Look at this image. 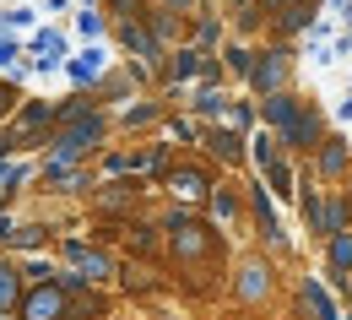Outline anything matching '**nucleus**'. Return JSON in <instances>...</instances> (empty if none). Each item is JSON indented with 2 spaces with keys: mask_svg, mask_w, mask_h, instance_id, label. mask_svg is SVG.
Wrapping results in <instances>:
<instances>
[{
  "mask_svg": "<svg viewBox=\"0 0 352 320\" xmlns=\"http://www.w3.org/2000/svg\"><path fill=\"white\" fill-rule=\"evenodd\" d=\"M174 109L163 103V98H152V92H141V98H131L120 114H114V131H125V136H135V131H163V120H168Z\"/></svg>",
  "mask_w": 352,
  "mask_h": 320,
  "instance_id": "obj_18",
  "label": "nucleus"
},
{
  "mask_svg": "<svg viewBox=\"0 0 352 320\" xmlns=\"http://www.w3.org/2000/svg\"><path fill=\"white\" fill-rule=\"evenodd\" d=\"M114 141V114L98 109V114H82V120H65L54 125V136L44 147V163H60V169H87L98 163V152Z\"/></svg>",
  "mask_w": 352,
  "mask_h": 320,
  "instance_id": "obj_4",
  "label": "nucleus"
},
{
  "mask_svg": "<svg viewBox=\"0 0 352 320\" xmlns=\"http://www.w3.org/2000/svg\"><path fill=\"white\" fill-rule=\"evenodd\" d=\"M342 190H347V201H352V174H347V184H342Z\"/></svg>",
  "mask_w": 352,
  "mask_h": 320,
  "instance_id": "obj_47",
  "label": "nucleus"
},
{
  "mask_svg": "<svg viewBox=\"0 0 352 320\" xmlns=\"http://www.w3.org/2000/svg\"><path fill=\"white\" fill-rule=\"evenodd\" d=\"M287 6H293V0H287Z\"/></svg>",
  "mask_w": 352,
  "mask_h": 320,
  "instance_id": "obj_50",
  "label": "nucleus"
},
{
  "mask_svg": "<svg viewBox=\"0 0 352 320\" xmlns=\"http://www.w3.org/2000/svg\"><path fill=\"white\" fill-rule=\"evenodd\" d=\"M22 293H28V282H22V261L0 255V315H16Z\"/></svg>",
  "mask_w": 352,
  "mask_h": 320,
  "instance_id": "obj_29",
  "label": "nucleus"
},
{
  "mask_svg": "<svg viewBox=\"0 0 352 320\" xmlns=\"http://www.w3.org/2000/svg\"><path fill=\"white\" fill-rule=\"evenodd\" d=\"M336 120H352V98H347V103H336Z\"/></svg>",
  "mask_w": 352,
  "mask_h": 320,
  "instance_id": "obj_44",
  "label": "nucleus"
},
{
  "mask_svg": "<svg viewBox=\"0 0 352 320\" xmlns=\"http://www.w3.org/2000/svg\"><path fill=\"white\" fill-rule=\"evenodd\" d=\"M287 304H293V320H342V310H336V299H331V288H325V277H320V272L298 277Z\"/></svg>",
  "mask_w": 352,
  "mask_h": 320,
  "instance_id": "obj_15",
  "label": "nucleus"
},
{
  "mask_svg": "<svg viewBox=\"0 0 352 320\" xmlns=\"http://www.w3.org/2000/svg\"><path fill=\"white\" fill-rule=\"evenodd\" d=\"M222 114H228V87H195V92H190V120L217 125Z\"/></svg>",
  "mask_w": 352,
  "mask_h": 320,
  "instance_id": "obj_27",
  "label": "nucleus"
},
{
  "mask_svg": "<svg viewBox=\"0 0 352 320\" xmlns=\"http://www.w3.org/2000/svg\"><path fill=\"white\" fill-rule=\"evenodd\" d=\"M92 6L109 17V28H114V22H135V17L152 11V0H92Z\"/></svg>",
  "mask_w": 352,
  "mask_h": 320,
  "instance_id": "obj_33",
  "label": "nucleus"
},
{
  "mask_svg": "<svg viewBox=\"0 0 352 320\" xmlns=\"http://www.w3.org/2000/svg\"><path fill=\"white\" fill-rule=\"evenodd\" d=\"M16 54H22V44H16V39H0V71H6Z\"/></svg>",
  "mask_w": 352,
  "mask_h": 320,
  "instance_id": "obj_42",
  "label": "nucleus"
},
{
  "mask_svg": "<svg viewBox=\"0 0 352 320\" xmlns=\"http://www.w3.org/2000/svg\"><path fill=\"white\" fill-rule=\"evenodd\" d=\"M325 6H331V11H342V6H347V0H325Z\"/></svg>",
  "mask_w": 352,
  "mask_h": 320,
  "instance_id": "obj_46",
  "label": "nucleus"
},
{
  "mask_svg": "<svg viewBox=\"0 0 352 320\" xmlns=\"http://www.w3.org/2000/svg\"><path fill=\"white\" fill-rule=\"evenodd\" d=\"M342 17H347V33H342V39H347V44H352V0H347V6H342Z\"/></svg>",
  "mask_w": 352,
  "mask_h": 320,
  "instance_id": "obj_43",
  "label": "nucleus"
},
{
  "mask_svg": "<svg viewBox=\"0 0 352 320\" xmlns=\"http://www.w3.org/2000/svg\"><path fill=\"white\" fill-rule=\"evenodd\" d=\"M16 141H22V152H44L49 136H54V98H22L16 103V114L6 120Z\"/></svg>",
  "mask_w": 352,
  "mask_h": 320,
  "instance_id": "obj_10",
  "label": "nucleus"
},
{
  "mask_svg": "<svg viewBox=\"0 0 352 320\" xmlns=\"http://www.w3.org/2000/svg\"><path fill=\"white\" fill-rule=\"evenodd\" d=\"M16 152H22V141H16V131H11V125H0V163H11Z\"/></svg>",
  "mask_w": 352,
  "mask_h": 320,
  "instance_id": "obj_38",
  "label": "nucleus"
},
{
  "mask_svg": "<svg viewBox=\"0 0 352 320\" xmlns=\"http://www.w3.org/2000/svg\"><path fill=\"white\" fill-rule=\"evenodd\" d=\"M244 206H250V223L261 233L265 255H287L293 244H287V228H282V217H276V201H271L265 180H244Z\"/></svg>",
  "mask_w": 352,
  "mask_h": 320,
  "instance_id": "obj_8",
  "label": "nucleus"
},
{
  "mask_svg": "<svg viewBox=\"0 0 352 320\" xmlns=\"http://www.w3.org/2000/svg\"><path fill=\"white\" fill-rule=\"evenodd\" d=\"M65 6H71V0H49V11H65Z\"/></svg>",
  "mask_w": 352,
  "mask_h": 320,
  "instance_id": "obj_45",
  "label": "nucleus"
},
{
  "mask_svg": "<svg viewBox=\"0 0 352 320\" xmlns=\"http://www.w3.org/2000/svg\"><path fill=\"white\" fill-rule=\"evenodd\" d=\"M11 233H16V212H11V206H0V255H6Z\"/></svg>",
  "mask_w": 352,
  "mask_h": 320,
  "instance_id": "obj_39",
  "label": "nucleus"
},
{
  "mask_svg": "<svg viewBox=\"0 0 352 320\" xmlns=\"http://www.w3.org/2000/svg\"><path fill=\"white\" fill-rule=\"evenodd\" d=\"M109 65H114V60H109V49H103V44H87L76 60H65V76H71V87H76V92H92L98 82H103V71H109Z\"/></svg>",
  "mask_w": 352,
  "mask_h": 320,
  "instance_id": "obj_23",
  "label": "nucleus"
},
{
  "mask_svg": "<svg viewBox=\"0 0 352 320\" xmlns=\"http://www.w3.org/2000/svg\"><path fill=\"white\" fill-rule=\"evenodd\" d=\"M38 190L44 195H92L98 190V174L87 169H60V163H38Z\"/></svg>",
  "mask_w": 352,
  "mask_h": 320,
  "instance_id": "obj_20",
  "label": "nucleus"
},
{
  "mask_svg": "<svg viewBox=\"0 0 352 320\" xmlns=\"http://www.w3.org/2000/svg\"><path fill=\"white\" fill-rule=\"evenodd\" d=\"M314 22H320V0H293V6H282L265 28H271V39H276V44H293V39H304Z\"/></svg>",
  "mask_w": 352,
  "mask_h": 320,
  "instance_id": "obj_21",
  "label": "nucleus"
},
{
  "mask_svg": "<svg viewBox=\"0 0 352 320\" xmlns=\"http://www.w3.org/2000/svg\"><path fill=\"white\" fill-rule=\"evenodd\" d=\"M222 299H228L233 310H244V315L271 310V304L282 299V266H276V255H265V250H244V255L228 266V288H222Z\"/></svg>",
  "mask_w": 352,
  "mask_h": 320,
  "instance_id": "obj_3",
  "label": "nucleus"
},
{
  "mask_svg": "<svg viewBox=\"0 0 352 320\" xmlns=\"http://www.w3.org/2000/svg\"><path fill=\"white\" fill-rule=\"evenodd\" d=\"M201 212H206V217H212L222 233H244V223H250V206H244V180H239V174L217 180Z\"/></svg>",
  "mask_w": 352,
  "mask_h": 320,
  "instance_id": "obj_12",
  "label": "nucleus"
},
{
  "mask_svg": "<svg viewBox=\"0 0 352 320\" xmlns=\"http://www.w3.org/2000/svg\"><path fill=\"white\" fill-rule=\"evenodd\" d=\"M54 244V228L49 223H16V233H11V244H6V255H33V250H49Z\"/></svg>",
  "mask_w": 352,
  "mask_h": 320,
  "instance_id": "obj_28",
  "label": "nucleus"
},
{
  "mask_svg": "<svg viewBox=\"0 0 352 320\" xmlns=\"http://www.w3.org/2000/svg\"><path fill=\"white\" fill-rule=\"evenodd\" d=\"M60 261H65V272L82 277L87 288H114V282H120V255H114L109 244L82 239V233H65V239H60Z\"/></svg>",
  "mask_w": 352,
  "mask_h": 320,
  "instance_id": "obj_5",
  "label": "nucleus"
},
{
  "mask_svg": "<svg viewBox=\"0 0 352 320\" xmlns=\"http://www.w3.org/2000/svg\"><path fill=\"white\" fill-rule=\"evenodd\" d=\"M92 206H98V217L131 223V217H141V206H146V180H135V174L98 180V190H92Z\"/></svg>",
  "mask_w": 352,
  "mask_h": 320,
  "instance_id": "obj_9",
  "label": "nucleus"
},
{
  "mask_svg": "<svg viewBox=\"0 0 352 320\" xmlns=\"http://www.w3.org/2000/svg\"><path fill=\"white\" fill-rule=\"evenodd\" d=\"M217 125L239 131V136H255V131H261V103H255V98H228V114H222Z\"/></svg>",
  "mask_w": 352,
  "mask_h": 320,
  "instance_id": "obj_30",
  "label": "nucleus"
},
{
  "mask_svg": "<svg viewBox=\"0 0 352 320\" xmlns=\"http://www.w3.org/2000/svg\"><path fill=\"white\" fill-rule=\"evenodd\" d=\"M157 228H163V261L179 277V288L190 299H222L228 288V233L195 212V206H163L157 212Z\"/></svg>",
  "mask_w": 352,
  "mask_h": 320,
  "instance_id": "obj_1",
  "label": "nucleus"
},
{
  "mask_svg": "<svg viewBox=\"0 0 352 320\" xmlns=\"http://www.w3.org/2000/svg\"><path fill=\"white\" fill-rule=\"evenodd\" d=\"M146 320H168V315H146Z\"/></svg>",
  "mask_w": 352,
  "mask_h": 320,
  "instance_id": "obj_48",
  "label": "nucleus"
},
{
  "mask_svg": "<svg viewBox=\"0 0 352 320\" xmlns=\"http://www.w3.org/2000/svg\"><path fill=\"white\" fill-rule=\"evenodd\" d=\"M163 131H168V141L201 147V120H190V114H168V120H163Z\"/></svg>",
  "mask_w": 352,
  "mask_h": 320,
  "instance_id": "obj_35",
  "label": "nucleus"
},
{
  "mask_svg": "<svg viewBox=\"0 0 352 320\" xmlns=\"http://www.w3.org/2000/svg\"><path fill=\"white\" fill-rule=\"evenodd\" d=\"M201 158L212 169H228V174H244L250 163V136L228 131V125H201Z\"/></svg>",
  "mask_w": 352,
  "mask_h": 320,
  "instance_id": "obj_13",
  "label": "nucleus"
},
{
  "mask_svg": "<svg viewBox=\"0 0 352 320\" xmlns=\"http://www.w3.org/2000/svg\"><path fill=\"white\" fill-rule=\"evenodd\" d=\"M320 277L325 288H352V228L320 239Z\"/></svg>",
  "mask_w": 352,
  "mask_h": 320,
  "instance_id": "obj_17",
  "label": "nucleus"
},
{
  "mask_svg": "<svg viewBox=\"0 0 352 320\" xmlns=\"http://www.w3.org/2000/svg\"><path fill=\"white\" fill-rule=\"evenodd\" d=\"M6 28H33V11H28V6H16V11H6Z\"/></svg>",
  "mask_w": 352,
  "mask_h": 320,
  "instance_id": "obj_41",
  "label": "nucleus"
},
{
  "mask_svg": "<svg viewBox=\"0 0 352 320\" xmlns=\"http://www.w3.org/2000/svg\"><path fill=\"white\" fill-rule=\"evenodd\" d=\"M190 44L206 49V54H217V49L228 44V22H222L217 6H201V11L190 17Z\"/></svg>",
  "mask_w": 352,
  "mask_h": 320,
  "instance_id": "obj_25",
  "label": "nucleus"
},
{
  "mask_svg": "<svg viewBox=\"0 0 352 320\" xmlns=\"http://www.w3.org/2000/svg\"><path fill=\"white\" fill-rule=\"evenodd\" d=\"M261 103V125L276 136V147L293 158V163H309L314 158V147L331 136V125H325V109L304 98V92H271V98H255Z\"/></svg>",
  "mask_w": 352,
  "mask_h": 320,
  "instance_id": "obj_2",
  "label": "nucleus"
},
{
  "mask_svg": "<svg viewBox=\"0 0 352 320\" xmlns=\"http://www.w3.org/2000/svg\"><path fill=\"white\" fill-rule=\"evenodd\" d=\"M347 98H352V82H347Z\"/></svg>",
  "mask_w": 352,
  "mask_h": 320,
  "instance_id": "obj_49",
  "label": "nucleus"
},
{
  "mask_svg": "<svg viewBox=\"0 0 352 320\" xmlns=\"http://www.w3.org/2000/svg\"><path fill=\"white\" fill-rule=\"evenodd\" d=\"M212 184H217V169L206 163V158H174V169L157 180V190L174 201V206H206V195H212Z\"/></svg>",
  "mask_w": 352,
  "mask_h": 320,
  "instance_id": "obj_6",
  "label": "nucleus"
},
{
  "mask_svg": "<svg viewBox=\"0 0 352 320\" xmlns=\"http://www.w3.org/2000/svg\"><path fill=\"white\" fill-rule=\"evenodd\" d=\"M222 71H228V82H250V71H255V44H244V39H233L228 33V44L217 49Z\"/></svg>",
  "mask_w": 352,
  "mask_h": 320,
  "instance_id": "obj_26",
  "label": "nucleus"
},
{
  "mask_svg": "<svg viewBox=\"0 0 352 320\" xmlns=\"http://www.w3.org/2000/svg\"><path fill=\"white\" fill-rule=\"evenodd\" d=\"M222 22H228V33L233 39H255V33H265V11L261 0H222Z\"/></svg>",
  "mask_w": 352,
  "mask_h": 320,
  "instance_id": "obj_24",
  "label": "nucleus"
},
{
  "mask_svg": "<svg viewBox=\"0 0 352 320\" xmlns=\"http://www.w3.org/2000/svg\"><path fill=\"white\" fill-rule=\"evenodd\" d=\"M293 71H298V49L293 44H261L255 49V71H250V98H271V92H293Z\"/></svg>",
  "mask_w": 352,
  "mask_h": 320,
  "instance_id": "obj_7",
  "label": "nucleus"
},
{
  "mask_svg": "<svg viewBox=\"0 0 352 320\" xmlns=\"http://www.w3.org/2000/svg\"><path fill=\"white\" fill-rule=\"evenodd\" d=\"M49 277H54V261H44V255L22 261V282H49Z\"/></svg>",
  "mask_w": 352,
  "mask_h": 320,
  "instance_id": "obj_37",
  "label": "nucleus"
},
{
  "mask_svg": "<svg viewBox=\"0 0 352 320\" xmlns=\"http://www.w3.org/2000/svg\"><path fill=\"white\" fill-rule=\"evenodd\" d=\"M76 33H82V39H87V44H103V33H109V17H103V11H98V6H82V11H76Z\"/></svg>",
  "mask_w": 352,
  "mask_h": 320,
  "instance_id": "obj_34",
  "label": "nucleus"
},
{
  "mask_svg": "<svg viewBox=\"0 0 352 320\" xmlns=\"http://www.w3.org/2000/svg\"><path fill=\"white\" fill-rule=\"evenodd\" d=\"M152 266L146 261H131V266H120V288L131 293V299H146V293H157V282H152Z\"/></svg>",
  "mask_w": 352,
  "mask_h": 320,
  "instance_id": "obj_32",
  "label": "nucleus"
},
{
  "mask_svg": "<svg viewBox=\"0 0 352 320\" xmlns=\"http://www.w3.org/2000/svg\"><path fill=\"white\" fill-rule=\"evenodd\" d=\"M114 39H120V49L131 54L135 65H146L152 76H163V60H168V49L157 44V33L146 28V17H135V22H114Z\"/></svg>",
  "mask_w": 352,
  "mask_h": 320,
  "instance_id": "obj_14",
  "label": "nucleus"
},
{
  "mask_svg": "<svg viewBox=\"0 0 352 320\" xmlns=\"http://www.w3.org/2000/svg\"><path fill=\"white\" fill-rule=\"evenodd\" d=\"M174 158H179V147L168 136H152V141H141V147H131V174L135 180H163L168 169H174Z\"/></svg>",
  "mask_w": 352,
  "mask_h": 320,
  "instance_id": "obj_19",
  "label": "nucleus"
},
{
  "mask_svg": "<svg viewBox=\"0 0 352 320\" xmlns=\"http://www.w3.org/2000/svg\"><path fill=\"white\" fill-rule=\"evenodd\" d=\"M157 6H168V11H179V17H195L206 0H157Z\"/></svg>",
  "mask_w": 352,
  "mask_h": 320,
  "instance_id": "obj_40",
  "label": "nucleus"
},
{
  "mask_svg": "<svg viewBox=\"0 0 352 320\" xmlns=\"http://www.w3.org/2000/svg\"><path fill=\"white\" fill-rule=\"evenodd\" d=\"M16 103H22V87H16V76H0V125L16 114Z\"/></svg>",
  "mask_w": 352,
  "mask_h": 320,
  "instance_id": "obj_36",
  "label": "nucleus"
},
{
  "mask_svg": "<svg viewBox=\"0 0 352 320\" xmlns=\"http://www.w3.org/2000/svg\"><path fill=\"white\" fill-rule=\"evenodd\" d=\"M16 320H65V282H60V272L49 282H28V293L16 304Z\"/></svg>",
  "mask_w": 352,
  "mask_h": 320,
  "instance_id": "obj_16",
  "label": "nucleus"
},
{
  "mask_svg": "<svg viewBox=\"0 0 352 320\" xmlns=\"http://www.w3.org/2000/svg\"><path fill=\"white\" fill-rule=\"evenodd\" d=\"M120 244L131 250L135 261L157 266V255H163V228H157L152 217H131V223H120Z\"/></svg>",
  "mask_w": 352,
  "mask_h": 320,
  "instance_id": "obj_22",
  "label": "nucleus"
},
{
  "mask_svg": "<svg viewBox=\"0 0 352 320\" xmlns=\"http://www.w3.org/2000/svg\"><path fill=\"white\" fill-rule=\"evenodd\" d=\"M320 223H325V239H331V233H342V228H352L347 190H325V201H320Z\"/></svg>",
  "mask_w": 352,
  "mask_h": 320,
  "instance_id": "obj_31",
  "label": "nucleus"
},
{
  "mask_svg": "<svg viewBox=\"0 0 352 320\" xmlns=\"http://www.w3.org/2000/svg\"><path fill=\"white\" fill-rule=\"evenodd\" d=\"M304 174H309V180H320L325 190H342L347 174H352V141L342 136V131H331V136L314 147V158L304 163Z\"/></svg>",
  "mask_w": 352,
  "mask_h": 320,
  "instance_id": "obj_11",
  "label": "nucleus"
}]
</instances>
